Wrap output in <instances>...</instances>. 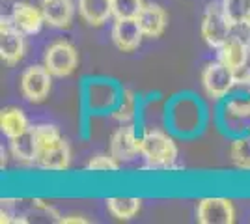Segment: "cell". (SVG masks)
Wrapping results in <instances>:
<instances>
[{
	"label": "cell",
	"instance_id": "8992f818",
	"mask_svg": "<svg viewBox=\"0 0 250 224\" xmlns=\"http://www.w3.org/2000/svg\"><path fill=\"white\" fill-rule=\"evenodd\" d=\"M52 86V75L45 65H30L21 75L22 97L30 103H43Z\"/></svg>",
	"mask_w": 250,
	"mask_h": 224
},
{
	"label": "cell",
	"instance_id": "9c48e42d",
	"mask_svg": "<svg viewBox=\"0 0 250 224\" xmlns=\"http://www.w3.org/2000/svg\"><path fill=\"white\" fill-rule=\"evenodd\" d=\"M222 120L228 127H241V135L250 131V92L243 94H229L226 99H222Z\"/></svg>",
	"mask_w": 250,
	"mask_h": 224
},
{
	"label": "cell",
	"instance_id": "8fae6325",
	"mask_svg": "<svg viewBox=\"0 0 250 224\" xmlns=\"http://www.w3.org/2000/svg\"><path fill=\"white\" fill-rule=\"evenodd\" d=\"M24 34L10 21L2 19L0 24V58L6 65L19 64L24 56Z\"/></svg>",
	"mask_w": 250,
	"mask_h": 224
},
{
	"label": "cell",
	"instance_id": "30bf717a",
	"mask_svg": "<svg viewBox=\"0 0 250 224\" xmlns=\"http://www.w3.org/2000/svg\"><path fill=\"white\" fill-rule=\"evenodd\" d=\"M110 153L120 163H129L140 155V135L133 123H122L110 137Z\"/></svg>",
	"mask_w": 250,
	"mask_h": 224
},
{
	"label": "cell",
	"instance_id": "ba28073f",
	"mask_svg": "<svg viewBox=\"0 0 250 224\" xmlns=\"http://www.w3.org/2000/svg\"><path fill=\"white\" fill-rule=\"evenodd\" d=\"M219 60L228 65L231 71L239 73L250 64V38H243V34L235 28L233 34L219 49Z\"/></svg>",
	"mask_w": 250,
	"mask_h": 224
},
{
	"label": "cell",
	"instance_id": "4fadbf2b",
	"mask_svg": "<svg viewBox=\"0 0 250 224\" xmlns=\"http://www.w3.org/2000/svg\"><path fill=\"white\" fill-rule=\"evenodd\" d=\"M10 21L24 36H32L42 30V26L45 24V17H43L42 8H36L30 2H17L11 10Z\"/></svg>",
	"mask_w": 250,
	"mask_h": 224
},
{
	"label": "cell",
	"instance_id": "277c9868",
	"mask_svg": "<svg viewBox=\"0 0 250 224\" xmlns=\"http://www.w3.org/2000/svg\"><path fill=\"white\" fill-rule=\"evenodd\" d=\"M202 86L208 97L213 101H222L237 88V73L231 71L222 62H211L202 71Z\"/></svg>",
	"mask_w": 250,
	"mask_h": 224
},
{
	"label": "cell",
	"instance_id": "9a60e30c",
	"mask_svg": "<svg viewBox=\"0 0 250 224\" xmlns=\"http://www.w3.org/2000/svg\"><path fill=\"white\" fill-rule=\"evenodd\" d=\"M136 21H138L146 38H161L163 32L167 30L168 15L165 8L159 6V4H144L142 11L136 17Z\"/></svg>",
	"mask_w": 250,
	"mask_h": 224
},
{
	"label": "cell",
	"instance_id": "4316f807",
	"mask_svg": "<svg viewBox=\"0 0 250 224\" xmlns=\"http://www.w3.org/2000/svg\"><path fill=\"white\" fill-rule=\"evenodd\" d=\"M249 2H250V0H249Z\"/></svg>",
	"mask_w": 250,
	"mask_h": 224
},
{
	"label": "cell",
	"instance_id": "3957f363",
	"mask_svg": "<svg viewBox=\"0 0 250 224\" xmlns=\"http://www.w3.org/2000/svg\"><path fill=\"white\" fill-rule=\"evenodd\" d=\"M235 30V24L224 11L222 2H213L209 4L204 17H202V38L213 49H220L222 43L228 40Z\"/></svg>",
	"mask_w": 250,
	"mask_h": 224
},
{
	"label": "cell",
	"instance_id": "7a4b0ae2",
	"mask_svg": "<svg viewBox=\"0 0 250 224\" xmlns=\"http://www.w3.org/2000/svg\"><path fill=\"white\" fill-rule=\"evenodd\" d=\"M140 155L146 161V168L170 170L177 161V146L165 131L144 129L140 135Z\"/></svg>",
	"mask_w": 250,
	"mask_h": 224
},
{
	"label": "cell",
	"instance_id": "7c38bea8",
	"mask_svg": "<svg viewBox=\"0 0 250 224\" xmlns=\"http://www.w3.org/2000/svg\"><path fill=\"white\" fill-rule=\"evenodd\" d=\"M112 41L122 53H133L140 47L146 38L136 19H114L112 24Z\"/></svg>",
	"mask_w": 250,
	"mask_h": 224
},
{
	"label": "cell",
	"instance_id": "44dd1931",
	"mask_svg": "<svg viewBox=\"0 0 250 224\" xmlns=\"http://www.w3.org/2000/svg\"><path fill=\"white\" fill-rule=\"evenodd\" d=\"M136 116V96L131 90H124L120 96V103L112 112V118L120 123H133Z\"/></svg>",
	"mask_w": 250,
	"mask_h": 224
},
{
	"label": "cell",
	"instance_id": "cb8c5ba5",
	"mask_svg": "<svg viewBox=\"0 0 250 224\" xmlns=\"http://www.w3.org/2000/svg\"><path fill=\"white\" fill-rule=\"evenodd\" d=\"M222 6L233 24H243L250 11L249 0H222Z\"/></svg>",
	"mask_w": 250,
	"mask_h": 224
},
{
	"label": "cell",
	"instance_id": "ac0fdd59",
	"mask_svg": "<svg viewBox=\"0 0 250 224\" xmlns=\"http://www.w3.org/2000/svg\"><path fill=\"white\" fill-rule=\"evenodd\" d=\"M104 202H106L108 213L118 221L133 219L140 211V205H142V200L136 196H112V198H106Z\"/></svg>",
	"mask_w": 250,
	"mask_h": 224
},
{
	"label": "cell",
	"instance_id": "5b68a950",
	"mask_svg": "<svg viewBox=\"0 0 250 224\" xmlns=\"http://www.w3.org/2000/svg\"><path fill=\"white\" fill-rule=\"evenodd\" d=\"M43 65L52 77H69L79 65V53L69 41H56L45 51Z\"/></svg>",
	"mask_w": 250,
	"mask_h": 224
},
{
	"label": "cell",
	"instance_id": "484cf974",
	"mask_svg": "<svg viewBox=\"0 0 250 224\" xmlns=\"http://www.w3.org/2000/svg\"><path fill=\"white\" fill-rule=\"evenodd\" d=\"M243 24H247V28L250 30V11H249V15H247V19H245V22Z\"/></svg>",
	"mask_w": 250,
	"mask_h": 224
},
{
	"label": "cell",
	"instance_id": "2e32d148",
	"mask_svg": "<svg viewBox=\"0 0 250 224\" xmlns=\"http://www.w3.org/2000/svg\"><path fill=\"white\" fill-rule=\"evenodd\" d=\"M79 15L90 26H103L112 17V0H79Z\"/></svg>",
	"mask_w": 250,
	"mask_h": 224
},
{
	"label": "cell",
	"instance_id": "ffe728a7",
	"mask_svg": "<svg viewBox=\"0 0 250 224\" xmlns=\"http://www.w3.org/2000/svg\"><path fill=\"white\" fill-rule=\"evenodd\" d=\"M231 163L245 172H250V131L245 135H237L229 144Z\"/></svg>",
	"mask_w": 250,
	"mask_h": 224
},
{
	"label": "cell",
	"instance_id": "6da1fadb",
	"mask_svg": "<svg viewBox=\"0 0 250 224\" xmlns=\"http://www.w3.org/2000/svg\"><path fill=\"white\" fill-rule=\"evenodd\" d=\"M36 139V166L49 172H63L71 164V148L60 129L51 123L34 125Z\"/></svg>",
	"mask_w": 250,
	"mask_h": 224
},
{
	"label": "cell",
	"instance_id": "d4e9b609",
	"mask_svg": "<svg viewBox=\"0 0 250 224\" xmlns=\"http://www.w3.org/2000/svg\"><path fill=\"white\" fill-rule=\"evenodd\" d=\"M58 223H62V224H86V223H90L86 217H83V215H67V217H60V219H56Z\"/></svg>",
	"mask_w": 250,
	"mask_h": 224
},
{
	"label": "cell",
	"instance_id": "d6986e66",
	"mask_svg": "<svg viewBox=\"0 0 250 224\" xmlns=\"http://www.w3.org/2000/svg\"><path fill=\"white\" fill-rule=\"evenodd\" d=\"M10 151L17 161L26 163V164H34L36 163V139H34V131L30 129L24 135L10 139Z\"/></svg>",
	"mask_w": 250,
	"mask_h": 224
},
{
	"label": "cell",
	"instance_id": "e0dca14e",
	"mask_svg": "<svg viewBox=\"0 0 250 224\" xmlns=\"http://www.w3.org/2000/svg\"><path fill=\"white\" fill-rule=\"evenodd\" d=\"M30 129V122L21 108L6 107L0 112V131L4 133V137L8 140L15 139L19 135H24Z\"/></svg>",
	"mask_w": 250,
	"mask_h": 224
},
{
	"label": "cell",
	"instance_id": "7402d4cb",
	"mask_svg": "<svg viewBox=\"0 0 250 224\" xmlns=\"http://www.w3.org/2000/svg\"><path fill=\"white\" fill-rule=\"evenodd\" d=\"M144 0H112V17L114 19H136L144 8Z\"/></svg>",
	"mask_w": 250,
	"mask_h": 224
},
{
	"label": "cell",
	"instance_id": "52a82bcc",
	"mask_svg": "<svg viewBox=\"0 0 250 224\" xmlns=\"http://www.w3.org/2000/svg\"><path fill=\"white\" fill-rule=\"evenodd\" d=\"M196 219L200 224H233V202L224 196H206L196 205Z\"/></svg>",
	"mask_w": 250,
	"mask_h": 224
},
{
	"label": "cell",
	"instance_id": "603a6c76",
	"mask_svg": "<svg viewBox=\"0 0 250 224\" xmlns=\"http://www.w3.org/2000/svg\"><path fill=\"white\" fill-rule=\"evenodd\" d=\"M88 172H118L120 170V161L112 153H97L92 155L86 163Z\"/></svg>",
	"mask_w": 250,
	"mask_h": 224
},
{
	"label": "cell",
	"instance_id": "5bb4252c",
	"mask_svg": "<svg viewBox=\"0 0 250 224\" xmlns=\"http://www.w3.org/2000/svg\"><path fill=\"white\" fill-rule=\"evenodd\" d=\"M42 11L45 24L52 28H69L73 22L75 4L73 0H42Z\"/></svg>",
	"mask_w": 250,
	"mask_h": 224
}]
</instances>
